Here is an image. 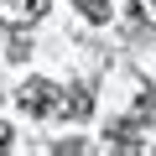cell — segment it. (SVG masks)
Returning a JSON list of instances; mask_svg holds the SVG:
<instances>
[{
  "mask_svg": "<svg viewBox=\"0 0 156 156\" xmlns=\"http://www.w3.org/2000/svg\"><path fill=\"white\" fill-rule=\"evenodd\" d=\"M16 104H21V115H52L62 99H57V83H47V78H26V83L16 89Z\"/></svg>",
  "mask_w": 156,
  "mask_h": 156,
  "instance_id": "obj_1",
  "label": "cell"
},
{
  "mask_svg": "<svg viewBox=\"0 0 156 156\" xmlns=\"http://www.w3.org/2000/svg\"><path fill=\"white\" fill-rule=\"evenodd\" d=\"M37 16H47V0H0V21H37Z\"/></svg>",
  "mask_w": 156,
  "mask_h": 156,
  "instance_id": "obj_2",
  "label": "cell"
},
{
  "mask_svg": "<svg viewBox=\"0 0 156 156\" xmlns=\"http://www.w3.org/2000/svg\"><path fill=\"white\" fill-rule=\"evenodd\" d=\"M57 109H62L68 120H89V115H94V99H89V89H73V94H68Z\"/></svg>",
  "mask_w": 156,
  "mask_h": 156,
  "instance_id": "obj_3",
  "label": "cell"
},
{
  "mask_svg": "<svg viewBox=\"0 0 156 156\" xmlns=\"http://www.w3.org/2000/svg\"><path fill=\"white\" fill-rule=\"evenodd\" d=\"M73 5L83 11V16H89L94 26H99V21H109V0H73Z\"/></svg>",
  "mask_w": 156,
  "mask_h": 156,
  "instance_id": "obj_4",
  "label": "cell"
},
{
  "mask_svg": "<svg viewBox=\"0 0 156 156\" xmlns=\"http://www.w3.org/2000/svg\"><path fill=\"white\" fill-rule=\"evenodd\" d=\"M135 120H156V94H140V104H135Z\"/></svg>",
  "mask_w": 156,
  "mask_h": 156,
  "instance_id": "obj_5",
  "label": "cell"
},
{
  "mask_svg": "<svg viewBox=\"0 0 156 156\" xmlns=\"http://www.w3.org/2000/svg\"><path fill=\"white\" fill-rule=\"evenodd\" d=\"M135 11H140V21H151V26H156V0H135Z\"/></svg>",
  "mask_w": 156,
  "mask_h": 156,
  "instance_id": "obj_6",
  "label": "cell"
},
{
  "mask_svg": "<svg viewBox=\"0 0 156 156\" xmlns=\"http://www.w3.org/2000/svg\"><path fill=\"white\" fill-rule=\"evenodd\" d=\"M0 151H11V125L0 120Z\"/></svg>",
  "mask_w": 156,
  "mask_h": 156,
  "instance_id": "obj_7",
  "label": "cell"
}]
</instances>
